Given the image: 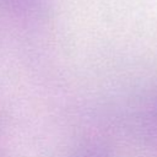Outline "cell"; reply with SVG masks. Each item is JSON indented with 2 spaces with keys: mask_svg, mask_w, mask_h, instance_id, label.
<instances>
[{
  "mask_svg": "<svg viewBox=\"0 0 157 157\" xmlns=\"http://www.w3.org/2000/svg\"><path fill=\"white\" fill-rule=\"evenodd\" d=\"M72 157H112L102 146L97 145H86L78 148Z\"/></svg>",
  "mask_w": 157,
  "mask_h": 157,
  "instance_id": "1",
  "label": "cell"
},
{
  "mask_svg": "<svg viewBox=\"0 0 157 157\" xmlns=\"http://www.w3.org/2000/svg\"><path fill=\"white\" fill-rule=\"evenodd\" d=\"M4 5H6L7 7L12 9V10H27L29 9L32 5L36 4L37 0H0Z\"/></svg>",
  "mask_w": 157,
  "mask_h": 157,
  "instance_id": "2",
  "label": "cell"
}]
</instances>
